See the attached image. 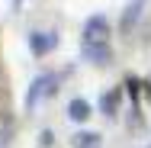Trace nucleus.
<instances>
[{
  "instance_id": "9d476101",
  "label": "nucleus",
  "mask_w": 151,
  "mask_h": 148,
  "mask_svg": "<svg viewBox=\"0 0 151 148\" xmlns=\"http://www.w3.org/2000/svg\"><path fill=\"white\" fill-rule=\"evenodd\" d=\"M0 148H3V145H0Z\"/></svg>"
},
{
  "instance_id": "f03ea898",
  "label": "nucleus",
  "mask_w": 151,
  "mask_h": 148,
  "mask_svg": "<svg viewBox=\"0 0 151 148\" xmlns=\"http://www.w3.org/2000/svg\"><path fill=\"white\" fill-rule=\"evenodd\" d=\"M81 45H109V19L106 16H90L81 32Z\"/></svg>"
},
{
  "instance_id": "f257e3e1",
  "label": "nucleus",
  "mask_w": 151,
  "mask_h": 148,
  "mask_svg": "<svg viewBox=\"0 0 151 148\" xmlns=\"http://www.w3.org/2000/svg\"><path fill=\"white\" fill-rule=\"evenodd\" d=\"M55 90H58V77H55V74H39L29 84V90H26L23 106H26V110H35L45 97H55Z\"/></svg>"
},
{
  "instance_id": "1a4fd4ad",
  "label": "nucleus",
  "mask_w": 151,
  "mask_h": 148,
  "mask_svg": "<svg viewBox=\"0 0 151 148\" xmlns=\"http://www.w3.org/2000/svg\"><path fill=\"white\" fill-rule=\"evenodd\" d=\"M148 100H151V84H148Z\"/></svg>"
},
{
  "instance_id": "0eeeda50",
  "label": "nucleus",
  "mask_w": 151,
  "mask_h": 148,
  "mask_svg": "<svg viewBox=\"0 0 151 148\" xmlns=\"http://www.w3.org/2000/svg\"><path fill=\"white\" fill-rule=\"evenodd\" d=\"M119 97H122V93H119L116 87H113V90H106V93L100 97V110H103V116H109V119H113L116 113H119Z\"/></svg>"
},
{
  "instance_id": "423d86ee",
  "label": "nucleus",
  "mask_w": 151,
  "mask_h": 148,
  "mask_svg": "<svg viewBox=\"0 0 151 148\" xmlns=\"http://www.w3.org/2000/svg\"><path fill=\"white\" fill-rule=\"evenodd\" d=\"M68 119H71V122H87V119H90V103H87L84 97H74V100L68 103Z\"/></svg>"
},
{
  "instance_id": "6e6552de",
  "label": "nucleus",
  "mask_w": 151,
  "mask_h": 148,
  "mask_svg": "<svg viewBox=\"0 0 151 148\" xmlns=\"http://www.w3.org/2000/svg\"><path fill=\"white\" fill-rule=\"evenodd\" d=\"M71 148H103V139L96 132H77L71 139Z\"/></svg>"
},
{
  "instance_id": "39448f33",
  "label": "nucleus",
  "mask_w": 151,
  "mask_h": 148,
  "mask_svg": "<svg viewBox=\"0 0 151 148\" xmlns=\"http://www.w3.org/2000/svg\"><path fill=\"white\" fill-rule=\"evenodd\" d=\"M142 6H145V0H129L125 3V10H122V19H119V29L129 32L135 23H138V16H142Z\"/></svg>"
},
{
  "instance_id": "20e7f679",
  "label": "nucleus",
  "mask_w": 151,
  "mask_h": 148,
  "mask_svg": "<svg viewBox=\"0 0 151 148\" xmlns=\"http://www.w3.org/2000/svg\"><path fill=\"white\" fill-rule=\"evenodd\" d=\"M81 55L90 61V64H109L113 48H109V45H81Z\"/></svg>"
},
{
  "instance_id": "7ed1b4c3",
  "label": "nucleus",
  "mask_w": 151,
  "mask_h": 148,
  "mask_svg": "<svg viewBox=\"0 0 151 148\" xmlns=\"http://www.w3.org/2000/svg\"><path fill=\"white\" fill-rule=\"evenodd\" d=\"M55 45H58V32H48V29L29 32V48H32V55H35V58H45Z\"/></svg>"
}]
</instances>
